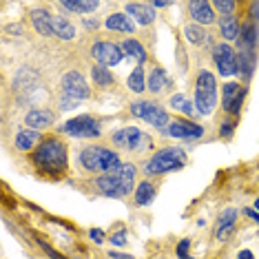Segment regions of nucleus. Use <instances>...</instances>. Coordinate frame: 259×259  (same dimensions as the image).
Masks as SVG:
<instances>
[{
    "label": "nucleus",
    "instance_id": "f257e3e1",
    "mask_svg": "<svg viewBox=\"0 0 259 259\" xmlns=\"http://www.w3.org/2000/svg\"><path fill=\"white\" fill-rule=\"evenodd\" d=\"M31 162L42 175H62L69 164V153L62 140L49 138L38 144V148L31 155Z\"/></svg>",
    "mask_w": 259,
    "mask_h": 259
},
{
    "label": "nucleus",
    "instance_id": "a878e982",
    "mask_svg": "<svg viewBox=\"0 0 259 259\" xmlns=\"http://www.w3.org/2000/svg\"><path fill=\"white\" fill-rule=\"evenodd\" d=\"M60 7L66 9V12L89 14V12H96V9L100 7V2H98V0H84V2H78V0H62Z\"/></svg>",
    "mask_w": 259,
    "mask_h": 259
},
{
    "label": "nucleus",
    "instance_id": "6ab92c4d",
    "mask_svg": "<svg viewBox=\"0 0 259 259\" xmlns=\"http://www.w3.org/2000/svg\"><path fill=\"white\" fill-rule=\"evenodd\" d=\"M240 46H242V51H252L255 49V44H257V40H259V29H257V24L255 22H244L242 24V29H240Z\"/></svg>",
    "mask_w": 259,
    "mask_h": 259
},
{
    "label": "nucleus",
    "instance_id": "79ce46f5",
    "mask_svg": "<svg viewBox=\"0 0 259 259\" xmlns=\"http://www.w3.org/2000/svg\"><path fill=\"white\" fill-rule=\"evenodd\" d=\"M113 259H133V255H124V252H118V250H111L108 252Z\"/></svg>",
    "mask_w": 259,
    "mask_h": 259
},
{
    "label": "nucleus",
    "instance_id": "6e6552de",
    "mask_svg": "<svg viewBox=\"0 0 259 259\" xmlns=\"http://www.w3.org/2000/svg\"><path fill=\"white\" fill-rule=\"evenodd\" d=\"M60 131L66 133V136H71V138L91 140V138H100L102 128H100V122H98L93 116H78V118H74V120L62 124Z\"/></svg>",
    "mask_w": 259,
    "mask_h": 259
},
{
    "label": "nucleus",
    "instance_id": "f03ea898",
    "mask_svg": "<svg viewBox=\"0 0 259 259\" xmlns=\"http://www.w3.org/2000/svg\"><path fill=\"white\" fill-rule=\"evenodd\" d=\"M136 175L138 168L133 164H122L120 168L111 170L106 175H98L96 188L106 198H124L136 190Z\"/></svg>",
    "mask_w": 259,
    "mask_h": 259
},
{
    "label": "nucleus",
    "instance_id": "37998d69",
    "mask_svg": "<svg viewBox=\"0 0 259 259\" xmlns=\"http://www.w3.org/2000/svg\"><path fill=\"white\" fill-rule=\"evenodd\" d=\"M237 259H255V255H252L250 250H240V255H237Z\"/></svg>",
    "mask_w": 259,
    "mask_h": 259
},
{
    "label": "nucleus",
    "instance_id": "b1692460",
    "mask_svg": "<svg viewBox=\"0 0 259 259\" xmlns=\"http://www.w3.org/2000/svg\"><path fill=\"white\" fill-rule=\"evenodd\" d=\"M122 51H124V56H131L133 60H138V66H142L144 62H146V49H144V44H140L138 40H133V38L124 40Z\"/></svg>",
    "mask_w": 259,
    "mask_h": 259
},
{
    "label": "nucleus",
    "instance_id": "473e14b6",
    "mask_svg": "<svg viewBox=\"0 0 259 259\" xmlns=\"http://www.w3.org/2000/svg\"><path fill=\"white\" fill-rule=\"evenodd\" d=\"M235 0H215L213 2V9H217V12H222V16H232V12H235Z\"/></svg>",
    "mask_w": 259,
    "mask_h": 259
},
{
    "label": "nucleus",
    "instance_id": "423d86ee",
    "mask_svg": "<svg viewBox=\"0 0 259 259\" xmlns=\"http://www.w3.org/2000/svg\"><path fill=\"white\" fill-rule=\"evenodd\" d=\"M131 113L136 118H140V120L148 122L151 126L162 128V131H166L168 124H170V118H168L166 108H162L160 104H155V102H146V100L131 102Z\"/></svg>",
    "mask_w": 259,
    "mask_h": 259
},
{
    "label": "nucleus",
    "instance_id": "412c9836",
    "mask_svg": "<svg viewBox=\"0 0 259 259\" xmlns=\"http://www.w3.org/2000/svg\"><path fill=\"white\" fill-rule=\"evenodd\" d=\"M104 27L111 29V31H120V34H133L136 24H133L131 20H128L126 14H111V16L106 18Z\"/></svg>",
    "mask_w": 259,
    "mask_h": 259
},
{
    "label": "nucleus",
    "instance_id": "f704fd0d",
    "mask_svg": "<svg viewBox=\"0 0 259 259\" xmlns=\"http://www.w3.org/2000/svg\"><path fill=\"white\" fill-rule=\"evenodd\" d=\"M188 246H190V240H182L178 244V257L180 259H188Z\"/></svg>",
    "mask_w": 259,
    "mask_h": 259
},
{
    "label": "nucleus",
    "instance_id": "c03bdc74",
    "mask_svg": "<svg viewBox=\"0 0 259 259\" xmlns=\"http://www.w3.org/2000/svg\"><path fill=\"white\" fill-rule=\"evenodd\" d=\"M84 27H86V29H96L98 22H93V20H84Z\"/></svg>",
    "mask_w": 259,
    "mask_h": 259
},
{
    "label": "nucleus",
    "instance_id": "1a4fd4ad",
    "mask_svg": "<svg viewBox=\"0 0 259 259\" xmlns=\"http://www.w3.org/2000/svg\"><path fill=\"white\" fill-rule=\"evenodd\" d=\"M213 60L217 64L220 76L230 78V76H240V66H237V54L228 42H222L213 46Z\"/></svg>",
    "mask_w": 259,
    "mask_h": 259
},
{
    "label": "nucleus",
    "instance_id": "c9c22d12",
    "mask_svg": "<svg viewBox=\"0 0 259 259\" xmlns=\"http://www.w3.org/2000/svg\"><path fill=\"white\" fill-rule=\"evenodd\" d=\"M80 102H76V100H71V98H66V96H62V100H60V108L62 111H69V108H76Z\"/></svg>",
    "mask_w": 259,
    "mask_h": 259
},
{
    "label": "nucleus",
    "instance_id": "7c9ffc66",
    "mask_svg": "<svg viewBox=\"0 0 259 259\" xmlns=\"http://www.w3.org/2000/svg\"><path fill=\"white\" fill-rule=\"evenodd\" d=\"M168 104L173 106L175 111H182L184 116H193V111H198L195 104H190V102L186 100V96H182V93H175V96H170Z\"/></svg>",
    "mask_w": 259,
    "mask_h": 259
},
{
    "label": "nucleus",
    "instance_id": "cd10ccee",
    "mask_svg": "<svg viewBox=\"0 0 259 259\" xmlns=\"http://www.w3.org/2000/svg\"><path fill=\"white\" fill-rule=\"evenodd\" d=\"M237 66H240V76L248 80V78L252 76V69H255V54H252V51H242V54H237Z\"/></svg>",
    "mask_w": 259,
    "mask_h": 259
},
{
    "label": "nucleus",
    "instance_id": "9d476101",
    "mask_svg": "<svg viewBox=\"0 0 259 259\" xmlns=\"http://www.w3.org/2000/svg\"><path fill=\"white\" fill-rule=\"evenodd\" d=\"M91 56L98 60L100 66H106L108 69V66L120 64L122 58H124V51H122V46L106 42V40H100V42H96L91 46Z\"/></svg>",
    "mask_w": 259,
    "mask_h": 259
},
{
    "label": "nucleus",
    "instance_id": "ea45409f",
    "mask_svg": "<svg viewBox=\"0 0 259 259\" xmlns=\"http://www.w3.org/2000/svg\"><path fill=\"white\" fill-rule=\"evenodd\" d=\"M250 16L257 20V22H259V0H257V2H252V4H250Z\"/></svg>",
    "mask_w": 259,
    "mask_h": 259
},
{
    "label": "nucleus",
    "instance_id": "5701e85b",
    "mask_svg": "<svg viewBox=\"0 0 259 259\" xmlns=\"http://www.w3.org/2000/svg\"><path fill=\"white\" fill-rule=\"evenodd\" d=\"M168 86V78H166V71L162 69V66H155V69L151 71V76H148V84H146V89L151 91V93H162L164 89Z\"/></svg>",
    "mask_w": 259,
    "mask_h": 259
},
{
    "label": "nucleus",
    "instance_id": "a18cd8bd",
    "mask_svg": "<svg viewBox=\"0 0 259 259\" xmlns=\"http://www.w3.org/2000/svg\"><path fill=\"white\" fill-rule=\"evenodd\" d=\"M252 208H255V210H257V213H259V198L255 200V206H252Z\"/></svg>",
    "mask_w": 259,
    "mask_h": 259
},
{
    "label": "nucleus",
    "instance_id": "e433bc0d",
    "mask_svg": "<svg viewBox=\"0 0 259 259\" xmlns=\"http://www.w3.org/2000/svg\"><path fill=\"white\" fill-rule=\"evenodd\" d=\"M91 240L93 242H98V244H102V242H104V232H102V228H91Z\"/></svg>",
    "mask_w": 259,
    "mask_h": 259
},
{
    "label": "nucleus",
    "instance_id": "2f4dec72",
    "mask_svg": "<svg viewBox=\"0 0 259 259\" xmlns=\"http://www.w3.org/2000/svg\"><path fill=\"white\" fill-rule=\"evenodd\" d=\"M91 76H93V82H96L98 86H108V84H113V76H111V71H108L106 66L96 64V66L91 69Z\"/></svg>",
    "mask_w": 259,
    "mask_h": 259
},
{
    "label": "nucleus",
    "instance_id": "0eeeda50",
    "mask_svg": "<svg viewBox=\"0 0 259 259\" xmlns=\"http://www.w3.org/2000/svg\"><path fill=\"white\" fill-rule=\"evenodd\" d=\"M111 142L116 144L118 148H124V151H142V148L151 146V138L136 126L118 128V131L111 136Z\"/></svg>",
    "mask_w": 259,
    "mask_h": 259
},
{
    "label": "nucleus",
    "instance_id": "7ed1b4c3",
    "mask_svg": "<svg viewBox=\"0 0 259 259\" xmlns=\"http://www.w3.org/2000/svg\"><path fill=\"white\" fill-rule=\"evenodd\" d=\"M80 166L89 173H111V170L120 168V155L106 146H86L80 151Z\"/></svg>",
    "mask_w": 259,
    "mask_h": 259
},
{
    "label": "nucleus",
    "instance_id": "4468645a",
    "mask_svg": "<svg viewBox=\"0 0 259 259\" xmlns=\"http://www.w3.org/2000/svg\"><path fill=\"white\" fill-rule=\"evenodd\" d=\"M237 215L240 213H237L235 208H226L220 213V217H217V222H215V237L220 242H226L232 235L235 224H237Z\"/></svg>",
    "mask_w": 259,
    "mask_h": 259
},
{
    "label": "nucleus",
    "instance_id": "a19ab883",
    "mask_svg": "<svg viewBox=\"0 0 259 259\" xmlns=\"http://www.w3.org/2000/svg\"><path fill=\"white\" fill-rule=\"evenodd\" d=\"M244 215L250 217V220H255V222H259V213H257L255 208H244Z\"/></svg>",
    "mask_w": 259,
    "mask_h": 259
},
{
    "label": "nucleus",
    "instance_id": "dca6fc26",
    "mask_svg": "<svg viewBox=\"0 0 259 259\" xmlns=\"http://www.w3.org/2000/svg\"><path fill=\"white\" fill-rule=\"evenodd\" d=\"M54 122H56V116L49 111V108H34V111H29L27 118H24V124H27L29 128H34V131L51 126Z\"/></svg>",
    "mask_w": 259,
    "mask_h": 259
},
{
    "label": "nucleus",
    "instance_id": "c756f323",
    "mask_svg": "<svg viewBox=\"0 0 259 259\" xmlns=\"http://www.w3.org/2000/svg\"><path fill=\"white\" fill-rule=\"evenodd\" d=\"M184 36H186L188 42H193L198 46L204 44V42H208V34H206L200 24H186V27H184Z\"/></svg>",
    "mask_w": 259,
    "mask_h": 259
},
{
    "label": "nucleus",
    "instance_id": "ddd939ff",
    "mask_svg": "<svg viewBox=\"0 0 259 259\" xmlns=\"http://www.w3.org/2000/svg\"><path fill=\"white\" fill-rule=\"evenodd\" d=\"M166 133L175 140H198L204 136V128L195 122H186V120H173L168 124Z\"/></svg>",
    "mask_w": 259,
    "mask_h": 259
},
{
    "label": "nucleus",
    "instance_id": "72a5a7b5",
    "mask_svg": "<svg viewBox=\"0 0 259 259\" xmlns=\"http://www.w3.org/2000/svg\"><path fill=\"white\" fill-rule=\"evenodd\" d=\"M111 244L113 246H124V244H126V230L120 228L116 235H111Z\"/></svg>",
    "mask_w": 259,
    "mask_h": 259
},
{
    "label": "nucleus",
    "instance_id": "a211bd4d",
    "mask_svg": "<svg viewBox=\"0 0 259 259\" xmlns=\"http://www.w3.org/2000/svg\"><path fill=\"white\" fill-rule=\"evenodd\" d=\"M40 131H34V128H22V131L16 133V148L20 151H36L40 144Z\"/></svg>",
    "mask_w": 259,
    "mask_h": 259
},
{
    "label": "nucleus",
    "instance_id": "393cba45",
    "mask_svg": "<svg viewBox=\"0 0 259 259\" xmlns=\"http://www.w3.org/2000/svg\"><path fill=\"white\" fill-rule=\"evenodd\" d=\"M240 24H237V20H235V16H226V18H222L220 20V34H222V38L224 40H237L240 38Z\"/></svg>",
    "mask_w": 259,
    "mask_h": 259
},
{
    "label": "nucleus",
    "instance_id": "aec40b11",
    "mask_svg": "<svg viewBox=\"0 0 259 259\" xmlns=\"http://www.w3.org/2000/svg\"><path fill=\"white\" fill-rule=\"evenodd\" d=\"M51 29H54V36H58L62 40H74L76 38V27L62 16H51Z\"/></svg>",
    "mask_w": 259,
    "mask_h": 259
},
{
    "label": "nucleus",
    "instance_id": "39448f33",
    "mask_svg": "<svg viewBox=\"0 0 259 259\" xmlns=\"http://www.w3.org/2000/svg\"><path fill=\"white\" fill-rule=\"evenodd\" d=\"M184 164H186V153L182 151V148L166 146L148 160L144 170H146L148 175H162V173H170V170L182 168Z\"/></svg>",
    "mask_w": 259,
    "mask_h": 259
},
{
    "label": "nucleus",
    "instance_id": "20e7f679",
    "mask_svg": "<svg viewBox=\"0 0 259 259\" xmlns=\"http://www.w3.org/2000/svg\"><path fill=\"white\" fill-rule=\"evenodd\" d=\"M217 104V82L210 71H200L195 82V108L200 116H210Z\"/></svg>",
    "mask_w": 259,
    "mask_h": 259
},
{
    "label": "nucleus",
    "instance_id": "bb28decb",
    "mask_svg": "<svg viewBox=\"0 0 259 259\" xmlns=\"http://www.w3.org/2000/svg\"><path fill=\"white\" fill-rule=\"evenodd\" d=\"M136 204L138 206H146V204H151L153 198H155V186L151 182H140L136 186Z\"/></svg>",
    "mask_w": 259,
    "mask_h": 259
},
{
    "label": "nucleus",
    "instance_id": "f8f14e48",
    "mask_svg": "<svg viewBox=\"0 0 259 259\" xmlns=\"http://www.w3.org/2000/svg\"><path fill=\"white\" fill-rule=\"evenodd\" d=\"M244 100H246V86L237 84V82H226L224 89H222V106H224V111L237 116L242 111Z\"/></svg>",
    "mask_w": 259,
    "mask_h": 259
},
{
    "label": "nucleus",
    "instance_id": "c85d7f7f",
    "mask_svg": "<svg viewBox=\"0 0 259 259\" xmlns=\"http://www.w3.org/2000/svg\"><path fill=\"white\" fill-rule=\"evenodd\" d=\"M146 84H148V82H146V78H144V69H142V66H136V69H133V74L128 76L126 86L133 93H142L144 89H146Z\"/></svg>",
    "mask_w": 259,
    "mask_h": 259
},
{
    "label": "nucleus",
    "instance_id": "4be33fe9",
    "mask_svg": "<svg viewBox=\"0 0 259 259\" xmlns=\"http://www.w3.org/2000/svg\"><path fill=\"white\" fill-rule=\"evenodd\" d=\"M31 22H34V29L42 36H54V29H51V14L44 12V9H36L31 12Z\"/></svg>",
    "mask_w": 259,
    "mask_h": 259
},
{
    "label": "nucleus",
    "instance_id": "4c0bfd02",
    "mask_svg": "<svg viewBox=\"0 0 259 259\" xmlns=\"http://www.w3.org/2000/svg\"><path fill=\"white\" fill-rule=\"evenodd\" d=\"M220 136H222V138H230V136H232V124H228V122H226V124H222Z\"/></svg>",
    "mask_w": 259,
    "mask_h": 259
},
{
    "label": "nucleus",
    "instance_id": "2eb2a0df",
    "mask_svg": "<svg viewBox=\"0 0 259 259\" xmlns=\"http://www.w3.org/2000/svg\"><path fill=\"white\" fill-rule=\"evenodd\" d=\"M188 12L190 18L195 20V24H213L215 22V9L210 2L206 0H195V2H188Z\"/></svg>",
    "mask_w": 259,
    "mask_h": 259
},
{
    "label": "nucleus",
    "instance_id": "58836bf2",
    "mask_svg": "<svg viewBox=\"0 0 259 259\" xmlns=\"http://www.w3.org/2000/svg\"><path fill=\"white\" fill-rule=\"evenodd\" d=\"M153 9H166V7H170L173 2H164V0H153Z\"/></svg>",
    "mask_w": 259,
    "mask_h": 259
},
{
    "label": "nucleus",
    "instance_id": "9b49d317",
    "mask_svg": "<svg viewBox=\"0 0 259 259\" xmlns=\"http://www.w3.org/2000/svg\"><path fill=\"white\" fill-rule=\"evenodd\" d=\"M62 96L71 98L76 102H82L89 98V86H86V80L82 78V74L69 71V74L62 76Z\"/></svg>",
    "mask_w": 259,
    "mask_h": 259
},
{
    "label": "nucleus",
    "instance_id": "f3484780",
    "mask_svg": "<svg viewBox=\"0 0 259 259\" xmlns=\"http://www.w3.org/2000/svg\"><path fill=\"white\" fill-rule=\"evenodd\" d=\"M126 12L138 20L140 27H146V24H151L155 20V9H153V4H148V2H128Z\"/></svg>",
    "mask_w": 259,
    "mask_h": 259
}]
</instances>
